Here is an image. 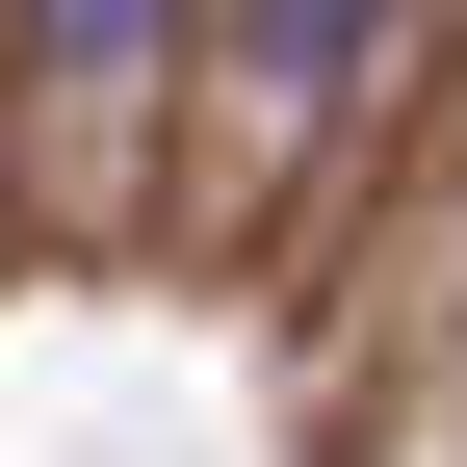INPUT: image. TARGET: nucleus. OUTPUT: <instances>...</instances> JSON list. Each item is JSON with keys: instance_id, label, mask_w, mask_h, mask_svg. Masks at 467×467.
Here are the masks:
<instances>
[{"instance_id": "f257e3e1", "label": "nucleus", "mask_w": 467, "mask_h": 467, "mask_svg": "<svg viewBox=\"0 0 467 467\" xmlns=\"http://www.w3.org/2000/svg\"><path fill=\"white\" fill-rule=\"evenodd\" d=\"M26 52L104 104V78H156V52H182V0H26Z\"/></svg>"}, {"instance_id": "f03ea898", "label": "nucleus", "mask_w": 467, "mask_h": 467, "mask_svg": "<svg viewBox=\"0 0 467 467\" xmlns=\"http://www.w3.org/2000/svg\"><path fill=\"white\" fill-rule=\"evenodd\" d=\"M364 26H389V0H260V78H285V104H337V78H364Z\"/></svg>"}]
</instances>
